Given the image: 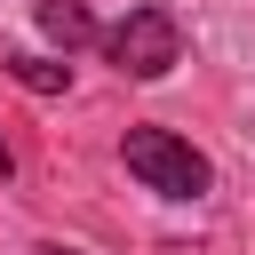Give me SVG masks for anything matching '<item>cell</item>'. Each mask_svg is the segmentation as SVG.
Here are the masks:
<instances>
[{
    "mask_svg": "<svg viewBox=\"0 0 255 255\" xmlns=\"http://www.w3.org/2000/svg\"><path fill=\"white\" fill-rule=\"evenodd\" d=\"M120 159H128V175H135L143 191H159V199H207V191H215L207 151H191L175 128H128V135H120Z\"/></svg>",
    "mask_w": 255,
    "mask_h": 255,
    "instance_id": "cell-1",
    "label": "cell"
},
{
    "mask_svg": "<svg viewBox=\"0 0 255 255\" xmlns=\"http://www.w3.org/2000/svg\"><path fill=\"white\" fill-rule=\"evenodd\" d=\"M104 56H112L128 80H167V72L183 64V32H175L167 8H128V16L104 32Z\"/></svg>",
    "mask_w": 255,
    "mask_h": 255,
    "instance_id": "cell-2",
    "label": "cell"
},
{
    "mask_svg": "<svg viewBox=\"0 0 255 255\" xmlns=\"http://www.w3.org/2000/svg\"><path fill=\"white\" fill-rule=\"evenodd\" d=\"M32 16H40V32H48L64 56L96 40V16H88V0H32Z\"/></svg>",
    "mask_w": 255,
    "mask_h": 255,
    "instance_id": "cell-3",
    "label": "cell"
},
{
    "mask_svg": "<svg viewBox=\"0 0 255 255\" xmlns=\"http://www.w3.org/2000/svg\"><path fill=\"white\" fill-rule=\"evenodd\" d=\"M8 72H16L32 96H56V88H72V64H48V56H8Z\"/></svg>",
    "mask_w": 255,
    "mask_h": 255,
    "instance_id": "cell-4",
    "label": "cell"
},
{
    "mask_svg": "<svg viewBox=\"0 0 255 255\" xmlns=\"http://www.w3.org/2000/svg\"><path fill=\"white\" fill-rule=\"evenodd\" d=\"M8 167H16V159H8V143H0V175H8Z\"/></svg>",
    "mask_w": 255,
    "mask_h": 255,
    "instance_id": "cell-5",
    "label": "cell"
}]
</instances>
